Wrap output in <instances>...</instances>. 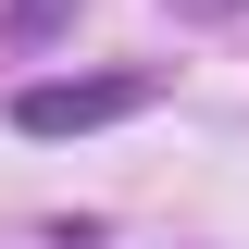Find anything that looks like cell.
<instances>
[{
  "label": "cell",
  "mask_w": 249,
  "mask_h": 249,
  "mask_svg": "<svg viewBox=\"0 0 249 249\" xmlns=\"http://www.w3.org/2000/svg\"><path fill=\"white\" fill-rule=\"evenodd\" d=\"M150 100V75H37V88H13V124L25 137H88V124H124Z\"/></svg>",
  "instance_id": "6da1fadb"
}]
</instances>
